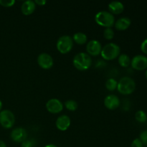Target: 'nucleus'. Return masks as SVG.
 <instances>
[{
	"instance_id": "obj_1",
	"label": "nucleus",
	"mask_w": 147,
	"mask_h": 147,
	"mask_svg": "<svg viewBox=\"0 0 147 147\" xmlns=\"http://www.w3.org/2000/svg\"><path fill=\"white\" fill-rule=\"evenodd\" d=\"M73 63L78 70H86L91 66L92 59L88 53H79L73 57Z\"/></svg>"
},
{
	"instance_id": "obj_2",
	"label": "nucleus",
	"mask_w": 147,
	"mask_h": 147,
	"mask_svg": "<svg viewBox=\"0 0 147 147\" xmlns=\"http://www.w3.org/2000/svg\"><path fill=\"white\" fill-rule=\"evenodd\" d=\"M136 89V83L133 78L128 76L121 78L117 85V90L123 95H129Z\"/></svg>"
},
{
	"instance_id": "obj_3",
	"label": "nucleus",
	"mask_w": 147,
	"mask_h": 147,
	"mask_svg": "<svg viewBox=\"0 0 147 147\" xmlns=\"http://www.w3.org/2000/svg\"><path fill=\"white\" fill-rule=\"evenodd\" d=\"M121 48L117 44L109 42L102 47L100 55L105 60H111L116 59L120 55Z\"/></svg>"
},
{
	"instance_id": "obj_4",
	"label": "nucleus",
	"mask_w": 147,
	"mask_h": 147,
	"mask_svg": "<svg viewBox=\"0 0 147 147\" xmlns=\"http://www.w3.org/2000/svg\"><path fill=\"white\" fill-rule=\"evenodd\" d=\"M95 21L98 25L109 28L114 25L115 17L110 11H100L95 16Z\"/></svg>"
},
{
	"instance_id": "obj_5",
	"label": "nucleus",
	"mask_w": 147,
	"mask_h": 147,
	"mask_svg": "<svg viewBox=\"0 0 147 147\" xmlns=\"http://www.w3.org/2000/svg\"><path fill=\"white\" fill-rule=\"evenodd\" d=\"M57 50L62 54L68 53L73 47V40L70 36L63 35L60 37L56 43Z\"/></svg>"
},
{
	"instance_id": "obj_6",
	"label": "nucleus",
	"mask_w": 147,
	"mask_h": 147,
	"mask_svg": "<svg viewBox=\"0 0 147 147\" xmlns=\"http://www.w3.org/2000/svg\"><path fill=\"white\" fill-rule=\"evenodd\" d=\"M15 123V116L9 110H2L0 111V124L4 129H10Z\"/></svg>"
},
{
	"instance_id": "obj_7",
	"label": "nucleus",
	"mask_w": 147,
	"mask_h": 147,
	"mask_svg": "<svg viewBox=\"0 0 147 147\" xmlns=\"http://www.w3.org/2000/svg\"><path fill=\"white\" fill-rule=\"evenodd\" d=\"M132 68L136 70H144L147 68V57L144 55H135L131 60Z\"/></svg>"
},
{
	"instance_id": "obj_8",
	"label": "nucleus",
	"mask_w": 147,
	"mask_h": 147,
	"mask_svg": "<svg viewBox=\"0 0 147 147\" xmlns=\"http://www.w3.org/2000/svg\"><path fill=\"white\" fill-rule=\"evenodd\" d=\"M37 63L40 67L45 70L50 69L53 66L54 61L53 58L50 54L46 53H40L37 57Z\"/></svg>"
},
{
	"instance_id": "obj_9",
	"label": "nucleus",
	"mask_w": 147,
	"mask_h": 147,
	"mask_svg": "<svg viewBox=\"0 0 147 147\" xmlns=\"http://www.w3.org/2000/svg\"><path fill=\"white\" fill-rule=\"evenodd\" d=\"M46 109L51 113H59L63 110V104L59 99L51 98L46 103Z\"/></svg>"
},
{
	"instance_id": "obj_10",
	"label": "nucleus",
	"mask_w": 147,
	"mask_h": 147,
	"mask_svg": "<svg viewBox=\"0 0 147 147\" xmlns=\"http://www.w3.org/2000/svg\"><path fill=\"white\" fill-rule=\"evenodd\" d=\"M102 50L101 43L96 40H90L86 45V51L89 55L96 56L100 54Z\"/></svg>"
},
{
	"instance_id": "obj_11",
	"label": "nucleus",
	"mask_w": 147,
	"mask_h": 147,
	"mask_svg": "<svg viewBox=\"0 0 147 147\" xmlns=\"http://www.w3.org/2000/svg\"><path fill=\"white\" fill-rule=\"evenodd\" d=\"M10 136L13 142H17V143H22L27 139V132L24 128L17 127L13 129L12 131L11 132Z\"/></svg>"
},
{
	"instance_id": "obj_12",
	"label": "nucleus",
	"mask_w": 147,
	"mask_h": 147,
	"mask_svg": "<svg viewBox=\"0 0 147 147\" xmlns=\"http://www.w3.org/2000/svg\"><path fill=\"white\" fill-rule=\"evenodd\" d=\"M104 105L109 110H116L120 105L119 98L114 94L108 95L104 99Z\"/></svg>"
},
{
	"instance_id": "obj_13",
	"label": "nucleus",
	"mask_w": 147,
	"mask_h": 147,
	"mask_svg": "<svg viewBox=\"0 0 147 147\" xmlns=\"http://www.w3.org/2000/svg\"><path fill=\"white\" fill-rule=\"evenodd\" d=\"M70 119L67 115H61L57 119L55 122L56 127L60 131H66L70 126Z\"/></svg>"
},
{
	"instance_id": "obj_14",
	"label": "nucleus",
	"mask_w": 147,
	"mask_h": 147,
	"mask_svg": "<svg viewBox=\"0 0 147 147\" xmlns=\"http://www.w3.org/2000/svg\"><path fill=\"white\" fill-rule=\"evenodd\" d=\"M36 9V4L32 0H27L22 3L21 6L22 13L24 15H30Z\"/></svg>"
},
{
	"instance_id": "obj_15",
	"label": "nucleus",
	"mask_w": 147,
	"mask_h": 147,
	"mask_svg": "<svg viewBox=\"0 0 147 147\" xmlns=\"http://www.w3.org/2000/svg\"><path fill=\"white\" fill-rule=\"evenodd\" d=\"M131 24V20L130 18L127 17H123L115 22L114 27L116 30L123 31V30H127L130 27Z\"/></svg>"
},
{
	"instance_id": "obj_16",
	"label": "nucleus",
	"mask_w": 147,
	"mask_h": 147,
	"mask_svg": "<svg viewBox=\"0 0 147 147\" xmlns=\"http://www.w3.org/2000/svg\"><path fill=\"white\" fill-rule=\"evenodd\" d=\"M109 9L112 14H121L124 10V5L119 1H113L109 4Z\"/></svg>"
},
{
	"instance_id": "obj_17",
	"label": "nucleus",
	"mask_w": 147,
	"mask_h": 147,
	"mask_svg": "<svg viewBox=\"0 0 147 147\" xmlns=\"http://www.w3.org/2000/svg\"><path fill=\"white\" fill-rule=\"evenodd\" d=\"M87 35L84 32H78L73 34V40L78 45H84L87 42Z\"/></svg>"
},
{
	"instance_id": "obj_18",
	"label": "nucleus",
	"mask_w": 147,
	"mask_h": 147,
	"mask_svg": "<svg viewBox=\"0 0 147 147\" xmlns=\"http://www.w3.org/2000/svg\"><path fill=\"white\" fill-rule=\"evenodd\" d=\"M118 62L121 67H126L131 65V58L128 55L121 54L118 57Z\"/></svg>"
},
{
	"instance_id": "obj_19",
	"label": "nucleus",
	"mask_w": 147,
	"mask_h": 147,
	"mask_svg": "<svg viewBox=\"0 0 147 147\" xmlns=\"http://www.w3.org/2000/svg\"><path fill=\"white\" fill-rule=\"evenodd\" d=\"M135 119L139 123H145L147 121V114L143 110H139L135 113Z\"/></svg>"
},
{
	"instance_id": "obj_20",
	"label": "nucleus",
	"mask_w": 147,
	"mask_h": 147,
	"mask_svg": "<svg viewBox=\"0 0 147 147\" xmlns=\"http://www.w3.org/2000/svg\"><path fill=\"white\" fill-rule=\"evenodd\" d=\"M118 82L117 80H115L113 78H109L106 80V88L107 90H110V91H113V90H116L117 88Z\"/></svg>"
},
{
	"instance_id": "obj_21",
	"label": "nucleus",
	"mask_w": 147,
	"mask_h": 147,
	"mask_svg": "<svg viewBox=\"0 0 147 147\" xmlns=\"http://www.w3.org/2000/svg\"><path fill=\"white\" fill-rule=\"evenodd\" d=\"M65 106L67 110L70 111H75L77 110L78 104L75 100H67L65 102Z\"/></svg>"
},
{
	"instance_id": "obj_22",
	"label": "nucleus",
	"mask_w": 147,
	"mask_h": 147,
	"mask_svg": "<svg viewBox=\"0 0 147 147\" xmlns=\"http://www.w3.org/2000/svg\"><path fill=\"white\" fill-rule=\"evenodd\" d=\"M103 37L106 39V40H111L114 37V31L111 27H109V28H106L103 31Z\"/></svg>"
},
{
	"instance_id": "obj_23",
	"label": "nucleus",
	"mask_w": 147,
	"mask_h": 147,
	"mask_svg": "<svg viewBox=\"0 0 147 147\" xmlns=\"http://www.w3.org/2000/svg\"><path fill=\"white\" fill-rule=\"evenodd\" d=\"M139 139L142 142L144 146H147V130L142 131L139 136Z\"/></svg>"
},
{
	"instance_id": "obj_24",
	"label": "nucleus",
	"mask_w": 147,
	"mask_h": 147,
	"mask_svg": "<svg viewBox=\"0 0 147 147\" xmlns=\"http://www.w3.org/2000/svg\"><path fill=\"white\" fill-rule=\"evenodd\" d=\"M14 3H15L14 0H0V4L5 7H12Z\"/></svg>"
},
{
	"instance_id": "obj_25",
	"label": "nucleus",
	"mask_w": 147,
	"mask_h": 147,
	"mask_svg": "<svg viewBox=\"0 0 147 147\" xmlns=\"http://www.w3.org/2000/svg\"><path fill=\"white\" fill-rule=\"evenodd\" d=\"M131 147H144V145L142 142H141L140 139H139V138H136L132 142Z\"/></svg>"
},
{
	"instance_id": "obj_26",
	"label": "nucleus",
	"mask_w": 147,
	"mask_h": 147,
	"mask_svg": "<svg viewBox=\"0 0 147 147\" xmlns=\"http://www.w3.org/2000/svg\"><path fill=\"white\" fill-rule=\"evenodd\" d=\"M22 147H33L34 146V142L32 140H30V139H26L23 142H22L21 144Z\"/></svg>"
},
{
	"instance_id": "obj_27",
	"label": "nucleus",
	"mask_w": 147,
	"mask_h": 147,
	"mask_svg": "<svg viewBox=\"0 0 147 147\" xmlns=\"http://www.w3.org/2000/svg\"><path fill=\"white\" fill-rule=\"evenodd\" d=\"M141 50L144 54L147 55V38L145 39L141 44Z\"/></svg>"
},
{
	"instance_id": "obj_28",
	"label": "nucleus",
	"mask_w": 147,
	"mask_h": 147,
	"mask_svg": "<svg viewBox=\"0 0 147 147\" xmlns=\"http://www.w3.org/2000/svg\"><path fill=\"white\" fill-rule=\"evenodd\" d=\"M34 1L36 4H37V5L39 6H44L45 5L46 3H47L46 0H35V1Z\"/></svg>"
},
{
	"instance_id": "obj_29",
	"label": "nucleus",
	"mask_w": 147,
	"mask_h": 147,
	"mask_svg": "<svg viewBox=\"0 0 147 147\" xmlns=\"http://www.w3.org/2000/svg\"><path fill=\"white\" fill-rule=\"evenodd\" d=\"M0 147H7L5 142H3L2 140H0Z\"/></svg>"
},
{
	"instance_id": "obj_30",
	"label": "nucleus",
	"mask_w": 147,
	"mask_h": 147,
	"mask_svg": "<svg viewBox=\"0 0 147 147\" xmlns=\"http://www.w3.org/2000/svg\"><path fill=\"white\" fill-rule=\"evenodd\" d=\"M45 147H57V146H55V145L53 144H50L46 145V146H45Z\"/></svg>"
},
{
	"instance_id": "obj_31",
	"label": "nucleus",
	"mask_w": 147,
	"mask_h": 147,
	"mask_svg": "<svg viewBox=\"0 0 147 147\" xmlns=\"http://www.w3.org/2000/svg\"><path fill=\"white\" fill-rule=\"evenodd\" d=\"M1 109H2V102L0 100V111H1Z\"/></svg>"
},
{
	"instance_id": "obj_32",
	"label": "nucleus",
	"mask_w": 147,
	"mask_h": 147,
	"mask_svg": "<svg viewBox=\"0 0 147 147\" xmlns=\"http://www.w3.org/2000/svg\"><path fill=\"white\" fill-rule=\"evenodd\" d=\"M145 75H146V79H147V69H146V73H145Z\"/></svg>"
},
{
	"instance_id": "obj_33",
	"label": "nucleus",
	"mask_w": 147,
	"mask_h": 147,
	"mask_svg": "<svg viewBox=\"0 0 147 147\" xmlns=\"http://www.w3.org/2000/svg\"></svg>"
}]
</instances>
